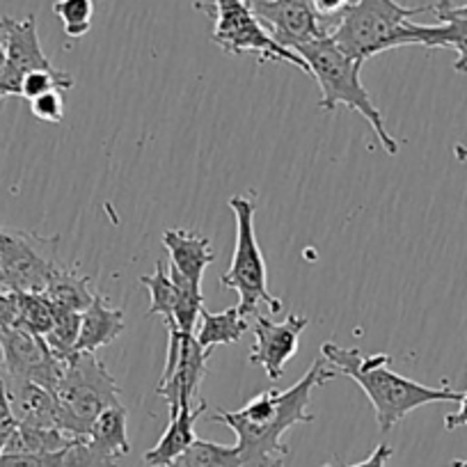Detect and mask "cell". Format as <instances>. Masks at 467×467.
I'll use <instances>...</instances> for the list:
<instances>
[{
  "label": "cell",
  "mask_w": 467,
  "mask_h": 467,
  "mask_svg": "<svg viewBox=\"0 0 467 467\" xmlns=\"http://www.w3.org/2000/svg\"><path fill=\"white\" fill-rule=\"evenodd\" d=\"M163 467H244L239 447L197 438L182 456Z\"/></svg>",
  "instance_id": "23"
},
{
  "label": "cell",
  "mask_w": 467,
  "mask_h": 467,
  "mask_svg": "<svg viewBox=\"0 0 467 467\" xmlns=\"http://www.w3.org/2000/svg\"><path fill=\"white\" fill-rule=\"evenodd\" d=\"M76 85L74 76L67 74V71L56 69H37V71H30L21 78L19 83V97H24L26 101H33V99L42 97V94L51 92V89H71Z\"/></svg>",
  "instance_id": "27"
},
{
  "label": "cell",
  "mask_w": 467,
  "mask_h": 467,
  "mask_svg": "<svg viewBox=\"0 0 467 467\" xmlns=\"http://www.w3.org/2000/svg\"><path fill=\"white\" fill-rule=\"evenodd\" d=\"M0 94L3 97H16V88L12 83L10 69H7L5 48H3V37H0Z\"/></svg>",
  "instance_id": "32"
},
{
  "label": "cell",
  "mask_w": 467,
  "mask_h": 467,
  "mask_svg": "<svg viewBox=\"0 0 467 467\" xmlns=\"http://www.w3.org/2000/svg\"><path fill=\"white\" fill-rule=\"evenodd\" d=\"M163 245L170 254V268L182 273L192 285L202 286L206 268L215 262V250L211 241L192 229L172 227L163 232Z\"/></svg>",
  "instance_id": "14"
},
{
  "label": "cell",
  "mask_w": 467,
  "mask_h": 467,
  "mask_svg": "<svg viewBox=\"0 0 467 467\" xmlns=\"http://www.w3.org/2000/svg\"><path fill=\"white\" fill-rule=\"evenodd\" d=\"M229 209L236 220V248L227 273L220 277L224 289L239 294V309L245 317H257L259 303L266 305L271 314L282 312V300L268 289V268L262 248L254 234V206L253 200L244 195L229 197Z\"/></svg>",
  "instance_id": "5"
},
{
  "label": "cell",
  "mask_w": 467,
  "mask_h": 467,
  "mask_svg": "<svg viewBox=\"0 0 467 467\" xmlns=\"http://www.w3.org/2000/svg\"><path fill=\"white\" fill-rule=\"evenodd\" d=\"M168 358L156 394L168 403L170 417H174L183 406L195 403L211 353L197 341L195 332H183L177 326H168Z\"/></svg>",
  "instance_id": "9"
},
{
  "label": "cell",
  "mask_w": 467,
  "mask_h": 467,
  "mask_svg": "<svg viewBox=\"0 0 467 467\" xmlns=\"http://www.w3.org/2000/svg\"><path fill=\"white\" fill-rule=\"evenodd\" d=\"M56 399L69 415L74 431L78 435H88L92 421L106 408L122 403L119 385L112 379L97 353H74L67 360L60 383L53 389Z\"/></svg>",
  "instance_id": "7"
},
{
  "label": "cell",
  "mask_w": 467,
  "mask_h": 467,
  "mask_svg": "<svg viewBox=\"0 0 467 467\" xmlns=\"http://www.w3.org/2000/svg\"><path fill=\"white\" fill-rule=\"evenodd\" d=\"M44 296L51 300L53 307L71 309V312L83 314L97 294L92 291V285H89L88 277L78 275L76 268L60 266L56 271V275L51 277L47 289H44Z\"/></svg>",
  "instance_id": "19"
},
{
  "label": "cell",
  "mask_w": 467,
  "mask_h": 467,
  "mask_svg": "<svg viewBox=\"0 0 467 467\" xmlns=\"http://www.w3.org/2000/svg\"><path fill=\"white\" fill-rule=\"evenodd\" d=\"M335 374V367L326 358H318L289 389H264L241 410H215L213 420L236 433L244 467L286 465L291 449L285 442V433L296 424H312L314 415L307 410L312 392L330 383Z\"/></svg>",
  "instance_id": "1"
},
{
  "label": "cell",
  "mask_w": 467,
  "mask_h": 467,
  "mask_svg": "<svg viewBox=\"0 0 467 467\" xmlns=\"http://www.w3.org/2000/svg\"><path fill=\"white\" fill-rule=\"evenodd\" d=\"M28 103L30 112L39 122L60 124L65 119V97H62V89H51V92L42 94V97L33 99Z\"/></svg>",
  "instance_id": "29"
},
{
  "label": "cell",
  "mask_w": 467,
  "mask_h": 467,
  "mask_svg": "<svg viewBox=\"0 0 467 467\" xmlns=\"http://www.w3.org/2000/svg\"><path fill=\"white\" fill-rule=\"evenodd\" d=\"M16 300H19L16 327H24L33 335L47 337L53 326V317H56L51 300L44 294H24V291H16Z\"/></svg>",
  "instance_id": "24"
},
{
  "label": "cell",
  "mask_w": 467,
  "mask_h": 467,
  "mask_svg": "<svg viewBox=\"0 0 467 467\" xmlns=\"http://www.w3.org/2000/svg\"><path fill=\"white\" fill-rule=\"evenodd\" d=\"M447 467H467V458H461V461H453L451 465H447Z\"/></svg>",
  "instance_id": "34"
},
{
  "label": "cell",
  "mask_w": 467,
  "mask_h": 467,
  "mask_svg": "<svg viewBox=\"0 0 467 467\" xmlns=\"http://www.w3.org/2000/svg\"><path fill=\"white\" fill-rule=\"evenodd\" d=\"M307 326V317H300V314H289L282 323L257 314L253 326L254 344L250 348L248 360L262 367L271 380H280L285 374V365L298 353L300 335Z\"/></svg>",
  "instance_id": "11"
},
{
  "label": "cell",
  "mask_w": 467,
  "mask_h": 467,
  "mask_svg": "<svg viewBox=\"0 0 467 467\" xmlns=\"http://www.w3.org/2000/svg\"><path fill=\"white\" fill-rule=\"evenodd\" d=\"M0 285L7 286V285H5V277H3V266H0Z\"/></svg>",
  "instance_id": "35"
},
{
  "label": "cell",
  "mask_w": 467,
  "mask_h": 467,
  "mask_svg": "<svg viewBox=\"0 0 467 467\" xmlns=\"http://www.w3.org/2000/svg\"><path fill=\"white\" fill-rule=\"evenodd\" d=\"M204 412L206 403L195 401L191 403V406H183L174 417H170V424L168 429H165V433L161 435L159 442L145 453L147 465L163 467L168 465V462H172L177 456H182V453L197 440L195 424Z\"/></svg>",
  "instance_id": "16"
},
{
  "label": "cell",
  "mask_w": 467,
  "mask_h": 467,
  "mask_svg": "<svg viewBox=\"0 0 467 467\" xmlns=\"http://www.w3.org/2000/svg\"><path fill=\"white\" fill-rule=\"evenodd\" d=\"M16 424H19V421H16L15 412H12L10 394H7V385H5V376H3V367H0V453H3V449H5L10 435L15 433Z\"/></svg>",
  "instance_id": "30"
},
{
  "label": "cell",
  "mask_w": 467,
  "mask_h": 467,
  "mask_svg": "<svg viewBox=\"0 0 467 467\" xmlns=\"http://www.w3.org/2000/svg\"><path fill=\"white\" fill-rule=\"evenodd\" d=\"M394 449L389 444L380 442L379 447L371 451L369 458H365L362 462H353V465H323V467H388V461L392 458Z\"/></svg>",
  "instance_id": "31"
},
{
  "label": "cell",
  "mask_w": 467,
  "mask_h": 467,
  "mask_svg": "<svg viewBox=\"0 0 467 467\" xmlns=\"http://www.w3.org/2000/svg\"><path fill=\"white\" fill-rule=\"evenodd\" d=\"M88 438L97 442L99 447L106 449L110 456L122 461L127 453H131V442L127 433V408L124 403L106 408L97 420L92 421L88 431Z\"/></svg>",
  "instance_id": "20"
},
{
  "label": "cell",
  "mask_w": 467,
  "mask_h": 467,
  "mask_svg": "<svg viewBox=\"0 0 467 467\" xmlns=\"http://www.w3.org/2000/svg\"><path fill=\"white\" fill-rule=\"evenodd\" d=\"M65 360L48 348L47 339L24 327H5L0 330V367L10 379L33 380L47 389H56L60 383Z\"/></svg>",
  "instance_id": "10"
},
{
  "label": "cell",
  "mask_w": 467,
  "mask_h": 467,
  "mask_svg": "<svg viewBox=\"0 0 467 467\" xmlns=\"http://www.w3.org/2000/svg\"><path fill=\"white\" fill-rule=\"evenodd\" d=\"M53 309H56L53 326L44 339H47L48 348H51L60 360L67 362L76 353V341H78V330H80V314L71 312V309H60V307H53Z\"/></svg>",
  "instance_id": "25"
},
{
  "label": "cell",
  "mask_w": 467,
  "mask_h": 467,
  "mask_svg": "<svg viewBox=\"0 0 467 467\" xmlns=\"http://www.w3.org/2000/svg\"><path fill=\"white\" fill-rule=\"evenodd\" d=\"M0 37L5 48L7 69L19 97V83L26 74L37 69H51V60L44 53L37 33V16L28 15L26 19L0 16Z\"/></svg>",
  "instance_id": "12"
},
{
  "label": "cell",
  "mask_w": 467,
  "mask_h": 467,
  "mask_svg": "<svg viewBox=\"0 0 467 467\" xmlns=\"http://www.w3.org/2000/svg\"><path fill=\"white\" fill-rule=\"evenodd\" d=\"M3 99H5V97H3V94H0V101H3Z\"/></svg>",
  "instance_id": "36"
},
{
  "label": "cell",
  "mask_w": 467,
  "mask_h": 467,
  "mask_svg": "<svg viewBox=\"0 0 467 467\" xmlns=\"http://www.w3.org/2000/svg\"><path fill=\"white\" fill-rule=\"evenodd\" d=\"M140 285L150 291V309H147V317H163V321L172 323L174 314H177L179 307V296H182V289H179V282L174 280V275L170 273V268L161 266V262L156 264L154 273L151 275L140 277Z\"/></svg>",
  "instance_id": "22"
},
{
  "label": "cell",
  "mask_w": 467,
  "mask_h": 467,
  "mask_svg": "<svg viewBox=\"0 0 467 467\" xmlns=\"http://www.w3.org/2000/svg\"><path fill=\"white\" fill-rule=\"evenodd\" d=\"M65 467H117L119 458L110 456L106 449L99 447L88 435H78L69 447L62 451Z\"/></svg>",
  "instance_id": "28"
},
{
  "label": "cell",
  "mask_w": 467,
  "mask_h": 467,
  "mask_svg": "<svg viewBox=\"0 0 467 467\" xmlns=\"http://www.w3.org/2000/svg\"><path fill=\"white\" fill-rule=\"evenodd\" d=\"M200 318L202 326L195 337L206 350L215 348V346L236 344V341L244 339V335L250 330V326H253L250 318L239 309V305L218 314L209 312V309H202Z\"/></svg>",
  "instance_id": "18"
},
{
  "label": "cell",
  "mask_w": 467,
  "mask_h": 467,
  "mask_svg": "<svg viewBox=\"0 0 467 467\" xmlns=\"http://www.w3.org/2000/svg\"><path fill=\"white\" fill-rule=\"evenodd\" d=\"M195 10L211 16L213 21L211 39L229 56H254L259 62H286L303 74H309L307 62L296 51L275 42L262 19L248 5V0H213V5L195 3Z\"/></svg>",
  "instance_id": "6"
},
{
  "label": "cell",
  "mask_w": 467,
  "mask_h": 467,
  "mask_svg": "<svg viewBox=\"0 0 467 467\" xmlns=\"http://www.w3.org/2000/svg\"><path fill=\"white\" fill-rule=\"evenodd\" d=\"M438 26H408L410 33L412 47H426V48H451L456 51V62L453 69L458 74L467 76V19H458V16H440Z\"/></svg>",
  "instance_id": "17"
},
{
  "label": "cell",
  "mask_w": 467,
  "mask_h": 467,
  "mask_svg": "<svg viewBox=\"0 0 467 467\" xmlns=\"http://www.w3.org/2000/svg\"><path fill=\"white\" fill-rule=\"evenodd\" d=\"M294 51L307 62L309 76L321 88V103H318L321 110L332 112L339 106H344L348 110L360 112L369 122V127L374 129L376 138L380 140V147L389 156H397L401 145L388 131L383 112L376 108L374 99H371V94L367 92V88L360 80V71L365 62L356 60V57H350L348 53L341 51L330 35L300 44Z\"/></svg>",
  "instance_id": "3"
},
{
  "label": "cell",
  "mask_w": 467,
  "mask_h": 467,
  "mask_svg": "<svg viewBox=\"0 0 467 467\" xmlns=\"http://www.w3.org/2000/svg\"><path fill=\"white\" fill-rule=\"evenodd\" d=\"M321 358L360 385L374 406L380 433H389L417 408L429 403H458L462 397V392L451 388H429L397 374L389 369L392 362L389 353L362 356L360 348H344L326 341L321 344Z\"/></svg>",
  "instance_id": "2"
},
{
  "label": "cell",
  "mask_w": 467,
  "mask_h": 467,
  "mask_svg": "<svg viewBox=\"0 0 467 467\" xmlns=\"http://www.w3.org/2000/svg\"><path fill=\"white\" fill-rule=\"evenodd\" d=\"M253 12L262 19L268 33L275 37V42L291 48V51L300 47V44L327 35V30L323 28L321 19L317 16L309 0H282L277 5L262 7V10Z\"/></svg>",
  "instance_id": "13"
},
{
  "label": "cell",
  "mask_w": 467,
  "mask_h": 467,
  "mask_svg": "<svg viewBox=\"0 0 467 467\" xmlns=\"http://www.w3.org/2000/svg\"><path fill=\"white\" fill-rule=\"evenodd\" d=\"M127 321H124V309H117L108 305L103 296H94L89 307L80 314L78 341H76V353H97L103 346L112 344L122 335Z\"/></svg>",
  "instance_id": "15"
},
{
  "label": "cell",
  "mask_w": 467,
  "mask_h": 467,
  "mask_svg": "<svg viewBox=\"0 0 467 467\" xmlns=\"http://www.w3.org/2000/svg\"><path fill=\"white\" fill-rule=\"evenodd\" d=\"M0 266L7 289L44 294L51 277L62 266L57 257V239L0 229Z\"/></svg>",
  "instance_id": "8"
},
{
  "label": "cell",
  "mask_w": 467,
  "mask_h": 467,
  "mask_svg": "<svg viewBox=\"0 0 467 467\" xmlns=\"http://www.w3.org/2000/svg\"><path fill=\"white\" fill-rule=\"evenodd\" d=\"M78 435H71L60 429H44V426L16 424L15 433L7 440L3 453H53L69 447Z\"/></svg>",
  "instance_id": "21"
},
{
  "label": "cell",
  "mask_w": 467,
  "mask_h": 467,
  "mask_svg": "<svg viewBox=\"0 0 467 467\" xmlns=\"http://www.w3.org/2000/svg\"><path fill=\"white\" fill-rule=\"evenodd\" d=\"M53 12L60 19L62 30L67 37L80 39L92 28L94 3L92 0H56Z\"/></svg>",
  "instance_id": "26"
},
{
  "label": "cell",
  "mask_w": 467,
  "mask_h": 467,
  "mask_svg": "<svg viewBox=\"0 0 467 467\" xmlns=\"http://www.w3.org/2000/svg\"><path fill=\"white\" fill-rule=\"evenodd\" d=\"M424 12H431V5L406 7L397 0H356L330 37L350 57L367 62L379 53L412 47L408 26Z\"/></svg>",
  "instance_id": "4"
},
{
  "label": "cell",
  "mask_w": 467,
  "mask_h": 467,
  "mask_svg": "<svg viewBox=\"0 0 467 467\" xmlns=\"http://www.w3.org/2000/svg\"><path fill=\"white\" fill-rule=\"evenodd\" d=\"M461 426H467V389L462 392L461 401H458V410L444 415V429L456 431L461 429Z\"/></svg>",
  "instance_id": "33"
}]
</instances>
